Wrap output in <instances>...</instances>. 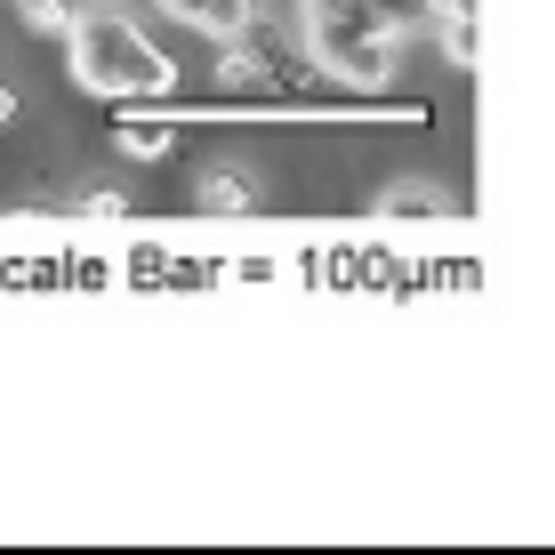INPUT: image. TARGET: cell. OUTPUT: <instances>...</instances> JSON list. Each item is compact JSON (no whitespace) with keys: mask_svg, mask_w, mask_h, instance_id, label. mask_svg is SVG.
Listing matches in <instances>:
<instances>
[{"mask_svg":"<svg viewBox=\"0 0 555 555\" xmlns=\"http://www.w3.org/2000/svg\"><path fill=\"white\" fill-rule=\"evenodd\" d=\"M73 73H81L89 98H169V81H178V65L129 16H105V9H89L73 25Z\"/></svg>","mask_w":555,"mask_h":555,"instance_id":"obj_1","label":"cell"},{"mask_svg":"<svg viewBox=\"0 0 555 555\" xmlns=\"http://www.w3.org/2000/svg\"><path fill=\"white\" fill-rule=\"evenodd\" d=\"M306 41L354 89H378L395 73V25L378 0H306Z\"/></svg>","mask_w":555,"mask_h":555,"instance_id":"obj_2","label":"cell"},{"mask_svg":"<svg viewBox=\"0 0 555 555\" xmlns=\"http://www.w3.org/2000/svg\"><path fill=\"white\" fill-rule=\"evenodd\" d=\"M218 81L225 89H274V98H291V89H306V49L250 16V25L234 33V49L218 56Z\"/></svg>","mask_w":555,"mask_h":555,"instance_id":"obj_3","label":"cell"},{"mask_svg":"<svg viewBox=\"0 0 555 555\" xmlns=\"http://www.w3.org/2000/svg\"><path fill=\"white\" fill-rule=\"evenodd\" d=\"M178 25H194V33H209V41H234L242 25L258 16V0H162Z\"/></svg>","mask_w":555,"mask_h":555,"instance_id":"obj_4","label":"cell"},{"mask_svg":"<svg viewBox=\"0 0 555 555\" xmlns=\"http://www.w3.org/2000/svg\"><path fill=\"white\" fill-rule=\"evenodd\" d=\"M113 145H121V153H138V162H153V153H169V145H178V129H169V121H153V113H129V121L113 129Z\"/></svg>","mask_w":555,"mask_h":555,"instance_id":"obj_5","label":"cell"},{"mask_svg":"<svg viewBox=\"0 0 555 555\" xmlns=\"http://www.w3.org/2000/svg\"><path fill=\"white\" fill-rule=\"evenodd\" d=\"M89 9H98V0H25V16H33V25H49V33H73Z\"/></svg>","mask_w":555,"mask_h":555,"instance_id":"obj_6","label":"cell"},{"mask_svg":"<svg viewBox=\"0 0 555 555\" xmlns=\"http://www.w3.org/2000/svg\"><path fill=\"white\" fill-rule=\"evenodd\" d=\"M378 209H387V218H435V209H443V194H435V185H403V194H387Z\"/></svg>","mask_w":555,"mask_h":555,"instance_id":"obj_7","label":"cell"},{"mask_svg":"<svg viewBox=\"0 0 555 555\" xmlns=\"http://www.w3.org/2000/svg\"><path fill=\"white\" fill-rule=\"evenodd\" d=\"M202 209H250V178H209L202 185Z\"/></svg>","mask_w":555,"mask_h":555,"instance_id":"obj_8","label":"cell"},{"mask_svg":"<svg viewBox=\"0 0 555 555\" xmlns=\"http://www.w3.org/2000/svg\"><path fill=\"white\" fill-rule=\"evenodd\" d=\"M451 56H459V65H475V25H467V9L451 16Z\"/></svg>","mask_w":555,"mask_h":555,"instance_id":"obj_9","label":"cell"},{"mask_svg":"<svg viewBox=\"0 0 555 555\" xmlns=\"http://www.w3.org/2000/svg\"><path fill=\"white\" fill-rule=\"evenodd\" d=\"M81 218H121V194H81Z\"/></svg>","mask_w":555,"mask_h":555,"instance_id":"obj_10","label":"cell"},{"mask_svg":"<svg viewBox=\"0 0 555 555\" xmlns=\"http://www.w3.org/2000/svg\"><path fill=\"white\" fill-rule=\"evenodd\" d=\"M16 121V89H0V129H9Z\"/></svg>","mask_w":555,"mask_h":555,"instance_id":"obj_11","label":"cell"}]
</instances>
